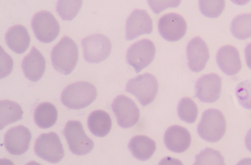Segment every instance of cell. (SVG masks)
I'll list each match as a JSON object with an SVG mask.
<instances>
[{"label":"cell","instance_id":"6da1fadb","mask_svg":"<svg viewBox=\"0 0 251 165\" xmlns=\"http://www.w3.org/2000/svg\"><path fill=\"white\" fill-rule=\"evenodd\" d=\"M95 86L85 81H79L66 86L61 95L62 103L70 109L79 110L91 104L96 98Z\"/></svg>","mask_w":251,"mask_h":165},{"label":"cell","instance_id":"7a4b0ae2","mask_svg":"<svg viewBox=\"0 0 251 165\" xmlns=\"http://www.w3.org/2000/svg\"><path fill=\"white\" fill-rule=\"evenodd\" d=\"M78 48L76 43L68 36L63 37L51 52L53 68L64 75H69L74 70L78 60Z\"/></svg>","mask_w":251,"mask_h":165},{"label":"cell","instance_id":"3957f363","mask_svg":"<svg viewBox=\"0 0 251 165\" xmlns=\"http://www.w3.org/2000/svg\"><path fill=\"white\" fill-rule=\"evenodd\" d=\"M226 130L225 116L221 111L215 109L205 110L197 127L199 136L210 142L220 140L224 136Z\"/></svg>","mask_w":251,"mask_h":165},{"label":"cell","instance_id":"277c9868","mask_svg":"<svg viewBox=\"0 0 251 165\" xmlns=\"http://www.w3.org/2000/svg\"><path fill=\"white\" fill-rule=\"evenodd\" d=\"M158 83L152 74L145 73L130 79L126 85V91L134 95L143 106L151 103L158 92Z\"/></svg>","mask_w":251,"mask_h":165},{"label":"cell","instance_id":"5b68a950","mask_svg":"<svg viewBox=\"0 0 251 165\" xmlns=\"http://www.w3.org/2000/svg\"><path fill=\"white\" fill-rule=\"evenodd\" d=\"M63 135L70 150L74 154L81 156L89 153L94 148V142L85 133L81 122L77 120L67 122Z\"/></svg>","mask_w":251,"mask_h":165},{"label":"cell","instance_id":"8992f818","mask_svg":"<svg viewBox=\"0 0 251 165\" xmlns=\"http://www.w3.org/2000/svg\"><path fill=\"white\" fill-rule=\"evenodd\" d=\"M34 149L38 157L51 163H58L64 156L60 139L53 132L40 135L35 141Z\"/></svg>","mask_w":251,"mask_h":165},{"label":"cell","instance_id":"52a82bcc","mask_svg":"<svg viewBox=\"0 0 251 165\" xmlns=\"http://www.w3.org/2000/svg\"><path fill=\"white\" fill-rule=\"evenodd\" d=\"M84 59L89 63H99L107 58L111 51V43L104 35L96 33L81 40Z\"/></svg>","mask_w":251,"mask_h":165},{"label":"cell","instance_id":"ba28073f","mask_svg":"<svg viewBox=\"0 0 251 165\" xmlns=\"http://www.w3.org/2000/svg\"><path fill=\"white\" fill-rule=\"evenodd\" d=\"M31 27L36 38L45 43L52 42L60 31L58 22L50 12L46 10L41 11L33 16Z\"/></svg>","mask_w":251,"mask_h":165},{"label":"cell","instance_id":"9c48e42d","mask_svg":"<svg viewBox=\"0 0 251 165\" xmlns=\"http://www.w3.org/2000/svg\"><path fill=\"white\" fill-rule=\"evenodd\" d=\"M155 48L148 39H142L132 44L128 49L126 59L137 73L147 67L153 60Z\"/></svg>","mask_w":251,"mask_h":165},{"label":"cell","instance_id":"30bf717a","mask_svg":"<svg viewBox=\"0 0 251 165\" xmlns=\"http://www.w3.org/2000/svg\"><path fill=\"white\" fill-rule=\"evenodd\" d=\"M112 110L117 118L118 125L123 128H129L138 121L140 112L134 102L124 95L117 96L111 105Z\"/></svg>","mask_w":251,"mask_h":165},{"label":"cell","instance_id":"8fae6325","mask_svg":"<svg viewBox=\"0 0 251 165\" xmlns=\"http://www.w3.org/2000/svg\"><path fill=\"white\" fill-rule=\"evenodd\" d=\"M158 29L164 39L175 42L184 36L187 30V24L181 15L176 13H170L159 19Z\"/></svg>","mask_w":251,"mask_h":165},{"label":"cell","instance_id":"7c38bea8","mask_svg":"<svg viewBox=\"0 0 251 165\" xmlns=\"http://www.w3.org/2000/svg\"><path fill=\"white\" fill-rule=\"evenodd\" d=\"M221 89L222 79L218 74L204 75L196 81V97L202 102L213 103L220 98Z\"/></svg>","mask_w":251,"mask_h":165},{"label":"cell","instance_id":"4fadbf2b","mask_svg":"<svg viewBox=\"0 0 251 165\" xmlns=\"http://www.w3.org/2000/svg\"><path fill=\"white\" fill-rule=\"evenodd\" d=\"M31 134L29 130L23 125L12 127L5 134L4 144L11 154L21 155L29 147Z\"/></svg>","mask_w":251,"mask_h":165},{"label":"cell","instance_id":"5bb4252c","mask_svg":"<svg viewBox=\"0 0 251 165\" xmlns=\"http://www.w3.org/2000/svg\"><path fill=\"white\" fill-rule=\"evenodd\" d=\"M152 21L145 10L136 9L127 18L126 25V39L131 40L152 31Z\"/></svg>","mask_w":251,"mask_h":165},{"label":"cell","instance_id":"9a60e30c","mask_svg":"<svg viewBox=\"0 0 251 165\" xmlns=\"http://www.w3.org/2000/svg\"><path fill=\"white\" fill-rule=\"evenodd\" d=\"M189 68L194 72H199L205 67L209 58V50L204 41L200 37L192 39L186 47Z\"/></svg>","mask_w":251,"mask_h":165},{"label":"cell","instance_id":"2e32d148","mask_svg":"<svg viewBox=\"0 0 251 165\" xmlns=\"http://www.w3.org/2000/svg\"><path fill=\"white\" fill-rule=\"evenodd\" d=\"M166 147L169 150L177 153L185 151L191 143V136L185 128L175 125L169 127L164 136Z\"/></svg>","mask_w":251,"mask_h":165},{"label":"cell","instance_id":"e0dca14e","mask_svg":"<svg viewBox=\"0 0 251 165\" xmlns=\"http://www.w3.org/2000/svg\"><path fill=\"white\" fill-rule=\"evenodd\" d=\"M216 62L222 72L228 76L236 75L242 68L238 50L229 45H225L218 50Z\"/></svg>","mask_w":251,"mask_h":165},{"label":"cell","instance_id":"ac0fdd59","mask_svg":"<svg viewBox=\"0 0 251 165\" xmlns=\"http://www.w3.org/2000/svg\"><path fill=\"white\" fill-rule=\"evenodd\" d=\"M22 68L25 77L32 82L39 81L46 69V60L42 54L34 47L23 59Z\"/></svg>","mask_w":251,"mask_h":165},{"label":"cell","instance_id":"d6986e66","mask_svg":"<svg viewBox=\"0 0 251 165\" xmlns=\"http://www.w3.org/2000/svg\"><path fill=\"white\" fill-rule=\"evenodd\" d=\"M5 42L14 52L21 54L25 52L30 44V36L26 28L17 25L10 28L5 36Z\"/></svg>","mask_w":251,"mask_h":165},{"label":"cell","instance_id":"ffe728a7","mask_svg":"<svg viewBox=\"0 0 251 165\" xmlns=\"http://www.w3.org/2000/svg\"><path fill=\"white\" fill-rule=\"evenodd\" d=\"M128 148L134 157L145 161L152 156L156 147L155 142L148 137L136 135L130 140Z\"/></svg>","mask_w":251,"mask_h":165},{"label":"cell","instance_id":"44dd1931","mask_svg":"<svg viewBox=\"0 0 251 165\" xmlns=\"http://www.w3.org/2000/svg\"><path fill=\"white\" fill-rule=\"evenodd\" d=\"M87 126L90 131L94 136L103 137L109 133L111 129V118L107 112L97 110L89 114L87 119Z\"/></svg>","mask_w":251,"mask_h":165},{"label":"cell","instance_id":"7402d4cb","mask_svg":"<svg viewBox=\"0 0 251 165\" xmlns=\"http://www.w3.org/2000/svg\"><path fill=\"white\" fill-rule=\"evenodd\" d=\"M57 118V110L54 105L50 102L39 104L34 112V120L39 128L47 129L52 127Z\"/></svg>","mask_w":251,"mask_h":165},{"label":"cell","instance_id":"603a6c76","mask_svg":"<svg viewBox=\"0 0 251 165\" xmlns=\"http://www.w3.org/2000/svg\"><path fill=\"white\" fill-rule=\"evenodd\" d=\"M0 110L1 130L6 125L22 118L23 111L21 107L13 101L0 100Z\"/></svg>","mask_w":251,"mask_h":165},{"label":"cell","instance_id":"cb8c5ba5","mask_svg":"<svg viewBox=\"0 0 251 165\" xmlns=\"http://www.w3.org/2000/svg\"><path fill=\"white\" fill-rule=\"evenodd\" d=\"M230 31L236 38L245 40L251 37V13L235 17L230 25Z\"/></svg>","mask_w":251,"mask_h":165},{"label":"cell","instance_id":"d4e9b609","mask_svg":"<svg viewBox=\"0 0 251 165\" xmlns=\"http://www.w3.org/2000/svg\"><path fill=\"white\" fill-rule=\"evenodd\" d=\"M177 113L179 118L188 123H193L197 117L198 110L194 101L189 97L181 98L177 105Z\"/></svg>","mask_w":251,"mask_h":165},{"label":"cell","instance_id":"484cf974","mask_svg":"<svg viewBox=\"0 0 251 165\" xmlns=\"http://www.w3.org/2000/svg\"><path fill=\"white\" fill-rule=\"evenodd\" d=\"M82 0H58L56 11L63 20L74 19L79 11Z\"/></svg>","mask_w":251,"mask_h":165},{"label":"cell","instance_id":"4316f807","mask_svg":"<svg viewBox=\"0 0 251 165\" xmlns=\"http://www.w3.org/2000/svg\"><path fill=\"white\" fill-rule=\"evenodd\" d=\"M201 14L205 17L215 18L222 13L225 7V0H199Z\"/></svg>","mask_w":251,"mask_h":165},{"label":"cell","instance_id":"83f0119b","mask_svg":"<svg viewBox=\"0 0 251 165\" xmlns=\"http://www.w3.org/2000/svg\"><path fill=\"white\" fill-rule=\"evenodd\" d=\"M194 165H224V159L219 151L206 148L195 157Z\"/></svg>","mask_w":251,"mask_h":165},{"label":"cell","instance_id":"f1b7e54d","mask_svg":"<svg viewBox=\"0 0 251 165\" xmlns=\"http://www.w3.org/2000/svg\"><path fill=\"white\" fill-rule=\"evenodd\" d=\"M235 93L239 104L246 109L251 110V80L240 82L235 88Z\"/></svg>","mask_w":251,"mask_h":165},{"label":"cell","instance_id":"f546056e","mask_svg":"<svg viewBox=\"0 0 251 165\" xmlns=\"http://www.w3.org/2000/svg\"><path fill=\"white\" fill-rule=\"evenodd\" d=\"M181 0H147L152 11L156 14L168 8L177 7Z\"/></svg>","mask_w":251,"mask_h":165},{"label":"cell","instance_id":"4dcf8cb0","mask_svg":"<svg viewBox=\"0 0 251 165\" xmlns=\"http://www.w3.org/2000/svg\"><path fill=\"white\" fill-rule=\"evenodd\" d=\"M245 56L246 64L251 69V42L249 43L245 49Z\"/></svg>","mask_w":251,"mask_h":165},{"label":"cell","instance_id":"1f68e13d","mask_svg":"<svg viewBox=\"0 0 251 165\" xmlns=\"http://www.w3.org/2000/svg\"><path fill=\"white\" fill-rule=\"evenodd\" d=\"M247 149L251 152V128L247 132L245 139Z\"/></svg>","mask_w":251,"mask_h":165},{"label":"cell","instance_id":"d6a6232c","mask_svg":"<svg viewBox=\"0 0 251 165\" xmlns=\"http://www.w3.org/2000/svg\"><path fill=\"white\" fill-rule=\"evenodd\" d=\"M250 0H231L233 3L239 5H245L250 2Z\"/></svg>","mask_w":251,"mask_h":165}]
</instances>
